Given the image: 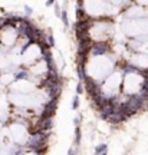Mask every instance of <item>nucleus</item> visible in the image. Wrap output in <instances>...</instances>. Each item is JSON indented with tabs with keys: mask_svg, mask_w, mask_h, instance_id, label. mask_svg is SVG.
<instances>
[{
	"mask_svg": "<svg viewBox=\"0 0 148 155\" xmlns=\"http://www.w3.org/2000/svg\"><path fill=\"white\" fill-rule=\"evenodd\" d=\"M109 50H111V48L107 42H98L92 45V48L89 50V56L91 58H101L104 55H107Z\"/></svg>",
	"mask_w": 148,
	"mask_h": 155,
	"instance_id": "nucleus-1",
	"label": "nucleus"
},
{
	"mask_svg": "<svg viewBox=\"0 0 148 155\" xmlns=\"http://www.w3.org/2000/svg\"><path fill=\"white\" fill-rule=\"evenodd\" d=\"M13 81L14 82H20V81H29V72L24 69H19L13 73Z\"/></svg>",
	"mask_w": 148,
	"mask_h": 155,
	"instance_id": "nucleus-2",
	"label": "nucleus"
},
{
	"mask_svg": "<svg viewBox=\"0 0 148 155\" xmlns=\"http://www.w3.org/2000/svg\"><path fill=\"white\" fill-rule=\"evenodd\" d=\"M108 152V145L107 144H99L95 147V155H101V154H105Z\"/></svg>",
	"mask_w": 148,
	"mask_h": 155,
	"instance_id": "nucleus-3",
	"label": "nucleus"
},
{
	"mask_svg": "<svg viewBox=\"0 0 148 155\" xmlns=\"http://www.w3.org/2000/svg\"><path fill=\"white\" fill-rule=\"evenodd\" d=\"M82 141V131H81V126H75V145H79Z\"/></svg>",
	"mask_w": 148,
	"mask_h": 155,
	"instance_id": "nucleus-4",
	"label": "nucleus"
},
{
	"mask_svg": "<svg viewBox=\"0 0 148 155\" xmlns=\"http://www.w3.org/2000/svg\"><path fill=\"white\" fill-rule=\"evenodd\" d=\"M60 19H62L63 26H65V27H69V17H68V10H66V9L62 10V16H60Z\"/></svg>",
	"mask_w": 148,
	"mask_h": 155,
	"instance_id": "nucleus-5",
	"label": "nucleus"
},
{
	"mask_svg": "<svg viewBox=\"0 0 148 155\" xmlns=\"http://www.w3.org/2000/svg\"><path fill=\"white\" fill-rule=\"evenodd\" d=\"M71 108H72V111H76L78 108H79V95H75V96H73Z\"/></svg>",
	"mask_w": 148,
	"mask_h": 155,
	"instance_id": "nucleus-6",
	"label": "nucleus"
},
{
	"mask_svg": "<svg viewBox=\"0 0 148 155\" xmlns=\"http://www.w3.org/2000/svg\"><path fill=\"white\" fill-rule=\"evenodd\" d=\"M47 45H49V48H55V37L50 32H49V36H47Z\"/></svg>",
	"mask_w": 148,
	"mask_h": 155,
	"instance_id": "nucleus-7",
	"label": "nucleus"
},
{
	"mask_svg": "<svg viewBox=\"0 0 148 155\" xmlns=\"http://www.w3.org/2000/svg\"><path fill=\"white\" fill-rule=\"evenodd\" d=\"M62 10H63V9H60V5L59 3H56V5H55V14H56V17L60 19V16H62Z\"/></svg>",
	"mask_w": 148,
	"mask_h": 155,
	"instance_id": "nucleus-8",
	"label": "nucleus"
},
{
	"mask_svg": "<svg viewBox=\"0 0 148 155\" xmlns=\"http://www.w3.org/2000/svg\"><path fill=\"white\" fill-rule=\"evenodd\" d=\"M83 89H85L83 84H82V82H78V85H76V95H81V93H83Z\"/></svg>",
	"mask_w": 148,
	"mask_h": 155,
	"instance_id": "nucleus-9",
	"label": "nucleus"
},
{
	"mask_svg": "<svg viewBox=\"0 0 148 155\" xmlns=\"http://www.w3.org/2000/svg\"><path fill=\"white\" fill-rule=\"evenodd\" d=\"M32 13H33L32 7H30V6H24V14H26V19H29L30 16H32Z\"/></svg>",
	"mask_w": 148,
	"mask_h": 155,
	"instance_id": "nucleus-10",
	"label": "nucleus"
},
{
	"mask_svg": "<svg viewBox=\"0 0 148 155\" xmlns=\"http://www.w3.org/2000/svg\"><path fill=\"white\" fill-rule=\"evenodd\" d=\"M81 121H82V115H78V116L73 118V124H75L76 126H79L81 125Z\"/></svg>",
	"mask_w": 148,
	"mask_h": 155,
	"instance_id": "nucleus-11",
	"label": "nucleus"
},
{
	"mask_svg": "<svg viewBox=\"0 0 148 155\" xmlns=\"http://www.w3.org/2000/svg\"><path fill=\"white\" fill-rule=\"evenodd\" d=\"M56 5V2H53V0H47L46 3H45V6L46 7H50V6H55Z\"/></svg>",
	"mask_w": 148,
	"mask_h": 155,
	"instance_id": "nucleus-12",
	"label": "nucleus"
},
{
	"mask_svg": "<svg viewBox=\"0 0 148 155\" xmlns=\"http://www.w3.org/2000/svg\"><path fill=\"white\" fill-rule=\"evenodd\" d=\"M66 155H76V151H75L73 148H71L69 151H68V154H66Z\"/></svg>",
	"mask_w": 148,
	"mask_h": 155,
	"instance_id": "nucleus-13",
	"label": "nucleus"
},
{
	"mask_svg": "<svg viewBox=\"0 0 148 155\" xmlns=\"http://www.w3.org/2000/svg\"><path fill=\"white\" fill-rule=\"evenodd\" d=\"M101 155H108V152H105V154H101Z\"/></svg>",
	"mask_w": 148,
	"mask_h": 155,
	"instance_id": "nucleus-14",
	"label": "nucleus"
},
{
	"mask_svg": "<svg viewBox=\"0 0 148 155\" xmlns=\"http://www.w3.org/2000/svg\"><path fill=\"white\" fill-rule=\"evenodd\" d=\"M125 155H128V154H125Z\"/></svg>",
	"mask_w": 148,
	"mask_h": 155,
	"instance_id": "nucleus-15",
	"label": "nucleus"
}]
</instances>
